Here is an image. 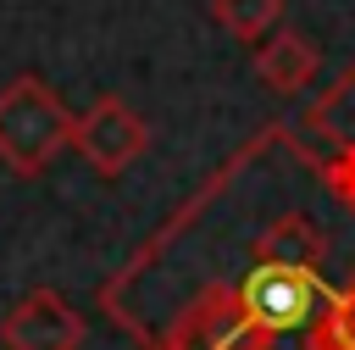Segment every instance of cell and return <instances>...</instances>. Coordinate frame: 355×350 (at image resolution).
<instances>
[{
    "mask_svg": "<svg viewBox=\"0 0 355 350\" xmlns=\"http://www.w3.org/2000/svg\"><path fill=\"white\" fill-rule=\"evenodd\" d=\"M72 128L78 117L44 78L17 72L0 89V167L11 178H39L61 150H72Z\"/></svg>",
    "mask_w": 355,
    "mask_h": 350,
    "instance_id": "6da1fadb",
    "label": "cell"
},
{
    "mask_svg": "<svg viewBox=\"0 0 355 350\" xmlns=\"http://www.w3.org/2000/svg\"><path fill=\"white\" fill-rule=\"evenodd\" d=\"M255 78L272 89V94H300L311 78H316V44L294 28H277L261 50H255Z\"/></svg>",
    "mask_w": 355,
    "mask_h": 350,
    "instance_id": "277c9868",
    "label": "cell"
},
{
    "mask_svg": "<svg viewBox=\"0 0 355 350\" xmlns=\"http://www.w3.org/2000/svg\"><path fill=\"white\" fill-rule=\"evenodd\" d=\"M72 150H78L100 178H122V172L150 150V122H144L122 94H100V100L78 117Z\"/></svg>",
    "mask_w": 355,
    "mask_h": 350,
    "instance_id": "7a4b0ae2",
    "label": "cell"
},
{
    "mask_svg": "<svg viewBox=\"0 0 355 350\" xmlns=\"http://www.w3.org/2000/svg\"><path fill=\"white\" fill-rule=\"evenodd\" d=\"M211 17H216L233 39L261 44V39H272V33L283 28V0H211Z\"/></svg>",
    "mask_w": 355,
    "mask_h": 350,
    "instance_id": "8992f818",
    "label": "cell"
},
{
    "mask_svg": "<svg viewBox=\"0 0 355 350\" xmlns=\"http://www.w3.org/2000/svg\"><path fill=\"white\" fill-rule=\"evenodd\" d=\"M305 133L316 139V144H327L333 156H344V161H355V61L338 72V83L305 111Z\"/></svg>",
    "mask_w": 355,
    "mask_h": 350,
    "instance_id": "5b68a950",
    "label": "cell"
},
{
    "mask_svg": "<svg viewBox=\"0 0 355 350\" xmlns=\"http://www.w3.org/2000/svg\"><path fill=\"white\" fill-rule=\"evenodd\" d=\"M83 333H89L83 311L55 289H28L0 322V344L6 350H78Z\"/></svg>",
    "mask_w": 355,
    "mask_h": 350,
    "instance_id": "3957f363",
    "label": "cell"
}]
</instances>
